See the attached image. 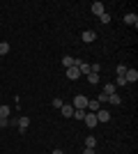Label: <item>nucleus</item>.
Returning <instances> with one entry per match:
<instances>
[{
  "label": "nucleus",
  "mask_w": 138,
  "mask_h": 154,
  "mask_svg": "<svg viewBox=\"0 0 138 154\" xmlns=\"http://www.w3.org/2000/svg\"><path fill=\"white\" fill-rule=\"evenodd\" d=\"M108 103H113V106H120V103H122V97H120L118 92H113V94H108Z\"/></svg>",
  "instance_id": "nucleus-12"
},
{
  "label": "nucleus",
  "mask_w": 138,
  "mask_h": 154,
  "mask_svg": "<svg viewBox=\"0 0 138 154\" xmlns=\"http://www.w3.org/2000/svg\"><path fill=\"white\" fill-rule=\"evenodd\" d=\"M118 85H127V81H124V76H118V81H115Z\"/></svg>",
  "instance_id": "nucleus-25"
},
{
  "label": "nucleus",
  "mask_w": 138,
  "mask_h": 154,
  "mask_svg": "<svg viewBox=\"0 0 138 154\" xmlns=\"http://www.w3.org/2000/svg\"><path fill=\"white\" fill-rule=\"evenodd\" d=\"M124 74H127V67H124V64H120V67H118V76H124Z\"/></svg>",
  "instance_id": "nucleus-23"
},
{
  "label": "nucleus",
  "mask_w": 138,
  "mask_h": 154,
  "mask_svg": "<svg viewBox=\"0 0 138 154\" xmlns=\"http://www.w3.org/2000/svg\"><path fill=\"white\" fill-rule=\"evenodd\" d=\"M124 81H127V83H136V81H138V71L136 69H127Z\"/></svg>",
  "instance_id": "nucleus-6"
},
{
  "label": "nucleus",
  "mask_w": 138,
  "mask_h": 154,
  "mask_svg": "<svg viewBox=\"0 0 138 154\" xmlns=\"http://www.w3.org/2000/svg\"><path fill=\"white\" fill-rule=\"evenodd\" d=\"M99 21H101V23H111V14H101V16H99Z\"/></svg>",
  "instance_id": "nucleus-19"
},
{
  "label": "nucleus",
  "mask_w": 138,
  "mask_h": 154,
  "mask_svg": "<svg viewBox=\"0 0 138 154\" xmlns=\"http://www.w3.org/2000/svg\"><path fill=\"white\" fill-rule=\"evenodd\" d=\"M16 127H19L21 131H26V129L30 127V117H19V120H16Z\"/></svg>",
  "instance_id": "nucleus-11"
},
{
  "label": "nucleus",
  "mask_w": 138,
  "mask_h": 154,
  "mask_svg": "<svg viewBox=\"0 0 138 154\" xmlns=\"http://www.w3.org/2000/svg\"><path fill=\"white\" fill-rule=\"evenodd\" d=\"M85 147H92V149L97 147V138H94V136H87L85 138Z\"/></svg>",
  "instance_id": "nucleus-14"
},
{
  "label": "nucleus",
  "mask_w": 138,
  "mask_h": 154,
  "mask_svg": "<svg viewBox=\"0 0 138 154\" xmlns=\"http://www.w3.org/2000/svg\"><path fill=\"white\" fill-rule=\"evenodd\" d=\"M81 154H97V152H94V149H92V147H85V149H83V152H81Z\"/></svg>",
  "instance_id": "nucleus-26"
},
{
  "label": "nucleus",
  "mask_w": 138,
  "mask_h": 154,
  "mask_svg": "<svg viewBox=\"0 0 138 154\" xmlns=\"http://www.w3.org/2000/svg\"><path fill=\"white\" fill-rule=\"evenodd\" d=\"M78 76H81V71H78V67H76V64L67 69V78H69V81H76V78H78Z\"/></svg>",
  "instance_id": "nucleus-7"
},
{
  "label": "nucleus",
  "mask_w": 138,
  "mask_h": 154,
  "mask_svg": "<svg viewBox=\"0 0 138 154\" xmlns=\"http://www.w3.org/2000/svg\"><path fill=\"white\" fill-rule=\"evenodd\" d=\"M9 53V44L7 42H0V55H7Z\"/></svg>",
  "instance_id": "nucleus-16"
},
{
  "label": "nucleus",
  "mask_w": 138,
  "mask_h": 154,
  "mask_svg": "<svg viewBox=\"0 0 138 154\" xmlns=\"http://www.w3.org/2000/svg\"><path fill=\"white\" fill-rule=\"evenodd\" d=\"M83 122H85V127L94 129V127H97V113H87V110H85V117H83Z\"/></svg>",
  "instance_id": "nucleus-2"
},
{
  "label": "nucleus",
  "mask_w": 138,
  "mask_h": 154,
  "mask_svg": "<svg viewBox=\"0 0 138 154\" xmlns=\"http://www.w3.org/2000/svg\"><path fill=\"white\" fill-rule=\"evenodd\" d=\"M108 120H111V113L104 110V108H99L97 110V122H108Z\"/></svg>",
  "instance_id": "nucleus-8"
},
{
  "label": "nucleus",
  "mask_w": 138,
  "mask_h": 154,
  "mask_svg": "<svg viewBox=\"0 0 138 154\" xmlns=\"http://www.w3.org/2000/svg\"><path fill=\"white\" fill-rule=\"evenodd\" d=\"M78 62V60L76 58H72V55H65V58L60 60V64H62V67H65V69H69V67H74V64Z\"/></svg>",
  "instance_id": "nucleus-5"
},
{
  "label": "nucleus",
  "mask_w": 138,
  "mask_h": 154,
  "mask_svg": "<svg viewBox=\"0 0 138 154\" xmlns=\"http://www.w3.org/2000/svg\"><path fill=\"white\" fill-rule=\"evenodd\" d=\"M7 124H9V120H7V117H0V129L7 127Z\"/></svg>",
  "instance_id": "nucleus-24"
},
{
  "label": "nucleus",
  "mask_w": 138,
  "mask_h": 154,
  "mask_svg": "<svg viewBox=\"0 0 138 154\" xmlns=\"http://www.w3.org/2000/svg\"><path fill=\"white\" fill-rule=\"evenodd\" d=\"M99 108H101V103H99L97 99H87V106H85V110H87V113H97Z\"/></svg>",
  "instance_id": "nucleus-3"
},
{
  "label": "nucleus",
  "mask_w": 138,
  "mask_h": 154,
  "mask_svg": "<svg viewBox=\"0 0 138 154\" xmlns=\"http://www.w3.org/2000/svg\"><path fill=\"white\" fill-rule=\"evenodd\" d=\"M72 117H78V120H83L85 117V110H74V115Z\"/></svg>",
  "instance_id": "nucleus-21"
},
{
  "label": "nucleus",
  "mask_w": 138,
  "mask_h": 154,
  "mask_svg": "<svg viewBox=\"0 0 138 154\" xmlns=\"http://www.w3.org/2000/svg\"><path fill=\"white\" fill-rule=\"evenodd\" d=\"M87 83H90V85H97L99 83V74H87Z\"/></svg>",
  "instance_id": "nucleus-15"
},
{
  "label": "nucleus",
  "mask_w": 138,
  "mask_h": 154,
  "mask_svg": "<svg viewBox=\"0 0 138 154\" xmlns=\"http://www.w3.org/2000/svg\"><path fill=\"white\" fill-rule=\"evenodd\" d=\"M60 113H62L65 117H72V115H74V106H72V103H62V108H60Z\"/></svg>",
  "instance_id": "nucleus-10"
},
{
  "label": "nucleus",
  "mask_w": 138,
  "mask_h": 154,
  "mask_svg": "<svg viewBox=\"0 0 138 154\" xmlns=\"http://www.w3.org/2000/svg\"><path fill=\"white\" fill-rule=\"evenodd\" d=\"M81 39H83L85 44H92V42L97 39V32H94V30H85L83 35H81Z\"/></svg>",
  "instance_id": "nucleus-4"
},
{
  "label": "nucleus",
  "mask_w": 138,
  "mask_h": 154,
  "mask_svg": "<svg viewBox=\"0 0 138 154\" xmlns=\"http://www.w3.org/2000/svg\"><path fill=\"white\" fill-rule=\"evenodd\" d=\"M106 9H104V2H92V14L94 16H101Z\"/></svg>",
  "instance_id": "nucleus-9"
},
{
  "label": "nucleus",
  "mask_w": 138,
  "mask_h": 154,
  "mask_svg": "<svg viewBox=\"0 0 138 154\" xmlns=\"http://www.w3.org/2000/svg\"><path fill=\"white\" fill-rule=\"evenodd\" d=\"M124 23H129V26L136 28L138 26V16H136V14H127V16H124Z\"/></svg>",
  "instance_id": "nucleus-13"
},
{
  "label": "nucleus",
  "mask_w": 138,
  "mask_h": 154,
  "mask_svg": "<svg viewBox=\"0 0 138 154\" xmlns=\"http://www.w3.org/2000/svg\"><path fill=\"white\" fill-rule=\"evenodd\" d=\"M0 117H9V106H0Z\"/></svg>",
  "instance_id": "nucleus-18"
},
{
  "label": "nucleus",
  "mask_w": 138,
  "mask_h": 154,
  "mask_svg": "<svg viewBox=\"0 0 138 154\" xmlns=\"http://www.w3.org/2000/svg\"><path fill=\"white\" fill-rule=\"evenodd\" d=\"M72 106H74V110H85V106H87V97L76 94V97H74V101H72Z\"/></svg>",
  "instance_id": "nucleus-1"
},
{
  "label": "nucleus",
  "mask_w": 138,
  "mask_h": 154,
  "mask_svg": "<svg viewBox=\"0 0 138 154\" xmlns=\"http://www.w3.org/2000/svg\"><path fill=\"white\" fill-rule=\"evenodd\" d=\"M51 106H53V108H62V99H53Z\"/></svg>",
  "instance_id": "nucleus-20"
},
{
  "label": "nucleus",
  "mask_w": 138,
  "mask_h": 154,
  "mask_svg": "<svg viewBox=\"0 0 138 154\" xmlns=\"http://www.w3.org/2000/svg\"><path fill=\"white\" fill-rule=\"evenodd\" d=\"M90 67H92V74H99V71H101V64H99V62L90 64Z\"/></svg>",
  "instance_id": "nucleus-22"
},
{
  "label": "nucleus",
  "mask_w": 138,
  "mask_h": 154,
  "mask_svg": "<svg viewBox=\"0 0 138 154\" xmlns=\"http://www.w3.org/2000/svg\"><path fill=\"white\" fill-rule=\"evenodd\" d=\"M51 154H65V152H62V149H53Z\"/></svg>",
  "instance_id": "nucleus-27"
},
{
  "label": "nucleus",
  "mask_w": 138,
  "mask_h": 154,
  "mask_svg": "<svg viewBox=\"0 0 138 154\" xmlns=\"http://www.w3.org/2000/svg\"><path fill=\"white\" fill-rule=\"evenodd\" d=\"M113 92H115V85H113V83L104 85V94H113Z\"/></svg>",
  "instance_id": "nucleus-17"
}]
</instances>
